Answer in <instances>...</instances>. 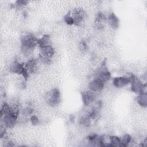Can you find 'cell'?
Returning a JSON list of instances; mask_svg holds the SVG:
<instances>
[{"mask_svg": "<svg viewBox=\"0 0 147 147\" xmlns=\"http://www.w3.org/2000/svg\"><path fill=\"white\" fill-rule=\"evenodd\" d=\"M33 111V110L32 108L27 107L23 110V114L25 115H29L32 114Z\"/></svg>", "mask_w": 147, "mask_h": 147, "instance_id": "21", "label": "cell"}, {"mask_svg": "<svg viewBox=\"0 0 147 147\" xmlns=\"http://www.w3.org/2000/svg\"><path fill=\"white\" fill-rule=\"evenodd\" d=\"M129 77H116L113 79V85L117 88H122L130 83Z\"/></svg>", "mask_w": 147, "mask_h": 147, "instance_id": "9", "label": "cell"}, {"mask_svg": "<svg viewBox=\"0 0 147 147\" xmlns=\"http://www.w3.org/2000/svg\"><path fill=\"white\" fill-rule=\"evenodd\" d=\"M82 97L84 105L85 106H88L94 100L95 95L94 92L91 91H87L82 92Z\"/></svg>", "mask_w": 147, "mask_h": 147, "instance_id": "10", "label": "cell"}, {"mask_svg": "<svg viewBox=\"0 0 147 147\" xmlns=\"http://www.w3.org/2000/svg\"><path fill=\"white\" fill-rule=\"evenodd\" d=\"M36 64H37V63L36 60L34 59H31L29 60L25 64V68L29 75L34 72L36 68Z\"/></svg>", "mask_w": 147, "mask_h": 147, "instance_id": "13", "label": "cell"}, {"mask_svg": "<svg viewBox=\"0 0 147 147\" xmlns=\"http://www.w3.org/2000/svg\"><path fill=\"white\" fill-rule=\"evenodd\" d=\"M110 139V145L111 147H118L121 146V140L119 137L117 136H111Z\"/></svg>", "mask_w": 147, "mask_h": 147, "instance_id": "17", "label": "cell"}, {"mask_svg": "<svg viewBox=\"0 0 147 147\" xmlns=\"http://www.w3.org/2000/svg\"><path fill=\"white\" fill-rule=\"evenodd\" d=\"M10 71L12 73L22 75L26 80L29 76V74L25 68V64L18 61H14L11 64L10 67Z\"/></svg>", "mask_w": 147, "mask_h": 147, "instance_id": "5", "label": "cell"}, {"mask_svg": "<svg viewBox=\"0 0 147 147\" xmlns=\"http://www.w3.org/2000/svg\"><path fill=\"white\" fill-rule=\"evenodd\" d=\"M130 83H131V90L133 92L138 94L146 93V83L143 84L141 81L136 76L132 75L130 77Z\"/></svg>", "mask_w": 147, "mask_h": 147, "instance_id": "2", "label": "cell"}, {"mask_svg": "<svg viewBox=\"0 0 147 147\" xmlns=\"http://www.w3.org/2000/svg\"><path fill=\"white\" fill-rule=\"evenodd\" d=\"M30 121L32 122V124L33 125H37L39 123V120L38 118H37V116L36 115H32L30 117Z\"/></svg>", "mask_w": 147, "mask_h": 147, "instance_id": "22", "label": "cell"}, {"mask_svg": "<svg viewBox=\"0 0 147 147\" xmlns=\"http://www.w3.org/2000/svg\"><path fill=\"white\" fill-rule=\"evenodd\" d=\"M104 87V83L101 80L96 79L91 82L88 84V88L92 92L101 91Z\"/></svg>", "mask_w": 147, "mask_h": 147, "instance_id": "11", "label": "cell"}, {"mask_svg": "<svg viewBox=\"0 0 147 147\" xmlns=\"http://www.w3.org/2000/svg\"><path fill=\"white\" fill-rule=\"evenodd\" d=\"M80 47L82 48V49H86L87 48V45H86V42L84 41H82L80 43Z\"/></svg>", "mask_w": 147, "mask_h": 147, "instance_id": "25", "label": "cell"}, {"mask_svg": "<svg viewBox=\"0 0 147 147\" xmlns=\"http://www.w3.org/2000/svg\"><path fill=\"white\" fill-rule=\"evenodd\" d=\"M19 111L17 108L13 107V110L9 113L3 116V123L5 127L11 128L13 127L16 123Z\"/></svg>", "mask_w": 147, "mask_h": 147, "instance_id": "3", "label": "cell"}, {"mask_svg": "<svg viewBox=\"0 0 147 147\" xmlns=\"http://www.w3.org/2000/svg\"><path fill=\"white\" fill-rule=\"evenodd\" d=\"M47 103L51 106L57 105L60 101V92L57 88H53L48 91L45 96Z\"/></svg>", "mask_w": 147, "mask_h": 147, "instance_id": "4", "label": "cell"}, {"mask_svg": "<svg viewBox=\"0 0 147 147\" xmlns=\"http://www.w3.org/2000/svg\"><path fill=\"white\" fill-rule=\"evenodd\" d=\"M64 21L65 22V23L69 25H71L74 24V19L72 18V17L69 14H67L65 16H64Z\"/></svg>", "mask_w": 147, "mask_h": 147, "instance_id": "20", "label": "cell"}, {"mask_svg": "<svg viewBox=\"0 0 147 147\" xmlns=\"http://www.w3.org/2000/svg\"><path fill=\"white\" fill-rule=\"evenodd\" d=\"M74 21V24L79 25L84 20L86 17V13L82 9H75L72 12L71 16Z\"/></svg>", "mask_w": 147, "mask_h": 147, "instance_id": "7", "label": "cell"}, {"mask_svg": "<svg viewBox=\"0 0 147 147\" xmlns=\"http://www.w3.org/2000/svg\"><path fill=\"white\" fill-rule=\"evenodd\" d=\"M50 37L48 35L45 34L42 36L40 38L38 39V45L41 48H44L45 47H47L48 45H50Z\"/></svg>", "mask_w": 147, "mask_h": 147, "instance_id": "14", "label": "cell"}, {"mask_svg": "<svg viewBox=\"0 0 147 147\" xmlns=\"http://www.w3.org/2000/svg\"><path fill=\"white\" fill-rule=\"evenodd\" d=\"M12 110H13V107H11L7 103H4L1 107V117H2L5 115L9 113L12 111Z\"/></svg>", "mask_w": 147, "mask_h": 147, "instance_id": "16", "label": "cell"}, {"mask_svg": "<svg viewBox=\"0 0 147 147\" xmlns=\"http://www.w3.org/2000/svg\"><path fill=\"white\" fill-rule=\"evenodd\" d=\"M120 140L121 146H126L131 141V137L129 134H125Z\"/></svg>", "mask_w": 147, "mask_h": 147, "instance_id": "18", "label": "cell"}, {"mask_svg": "<svg viewBox=\"0 0 147 147\" xmlns=\"http://www.w3.org/2000/svg\"><path fill=\"white\" fill-rule=\"evenodd\" d=\"M7 133L5 129V128H1V133H0V137L1 138H3V137H6Z\"/></svg>", "mask_w": 147, "mask_h": 147, "instance_id": "23", "label": "cell"}, {"mask_svg": "<svg viewBox=\"0 0 147 147\" xmlns=\"http://www.w3.org/2000/svg\"><path fill=\"white\" fill-rule=\"evenodd\" d=\"M111 74L109 71L106 68L105 65H102L98 71L96 79L101 80L103 82H105L109 80Z\"/></svg>", "mask_w": 147, "mask_h": 147, "instance_id": "8", "label": "cell"}, {"mask_svg": "<svg viewBox=\"0 0 147 147\" xmlns=\"http://www.w3.org/2000/svg\"><path fill=\"white\" fill-rule=\"evenodd\" d=\"M138 103L143 107H146L147 105V95L146 93L140 94L137 97Z\"/></svg>", "mask_w": 147, "mask_h": 147, "instance_id": "15", "label": "cell"}, {"mask_svg": "<svg viewBox=\"0 0 147 147\" xmlns=\"http://www.w3.org/2000/svg\"><path fill=\"white\" fill-rule=\"evenodd\" d=\"M16 3L18 5L20 6H24V5H26L28 3V1H16Z\"/></svg>", "mask_w": 147, "mask_h": 147, "instance_id": "24", "label": "cell"}, {"mask_svg": "<svg viewBox=\"0 0 147 147\" xmlns=\"http://www.w3.org/2000/svg\"><path fill=\"white\" fill-rule=\"evenodd\" d=\"M108 21L110 26L113 29H117L119 27V20L114 13H110L108 17Z\"/></svg>", "mask_w": 147, "mask_h": 147, "instance_id": "12", "label": "cell"}, {"mask_svg": "<svg viewBox=\"0 0 147 147\" xmlns=\"http://www.w3.org/2000/svg\"><path fill=\"white\" fill-rule=\"evenodd\" d=\"M54 49L50 45L47 47L41 48L39 52V56L44 62H49L54 54Z\"/></svg>", "mask_w": 147, "mask_h": 147, "instance_id": "6", "label": "cell"}, {"mask_svg": "<svg viewBox=\"0 0 147 147\" xmlns=\"http://www.w3.org/2000/svg\"><path fill=\"white\" fill-rule=\"evenodd\" d=\"M38 38H36L32 34L28 33L21 37V48L22 51L28 52L33 50L38 44Z\"/></svg>", "mask_w": 147, "mask_h": 147, "instance_id": "1", "label": "cell"}, {"mask_svg": "<svg viewBox=\"0 0 147 147\" xmlns=\"http://www.w3.org/2000/svg\"><path fill=\"white\" fill-rule=\"evenodd\" d=\"M90 122H91V118L87 114V115L83 116L80 119V123L82 125L84 126H88L90 125Z\"/></svg>", "mask_w": 147, "mask_h": 147, "instance_id": "19", "label": "cell"}, {"mask_svg": "<svg viewBox=\"0 0 147 147\" xmlns=\"http://www.w3.org/2000/svg\"><path fill=\"white\" fill-rule=\"evenodd\" d=\"M146 145V139H145V140H144V141L143 142H142V144H141V146H145Z\"/></svg>", "mask_w": 147, "mask_h": 147, "instance_id": "26", "label": "cell"}]
</instances>
